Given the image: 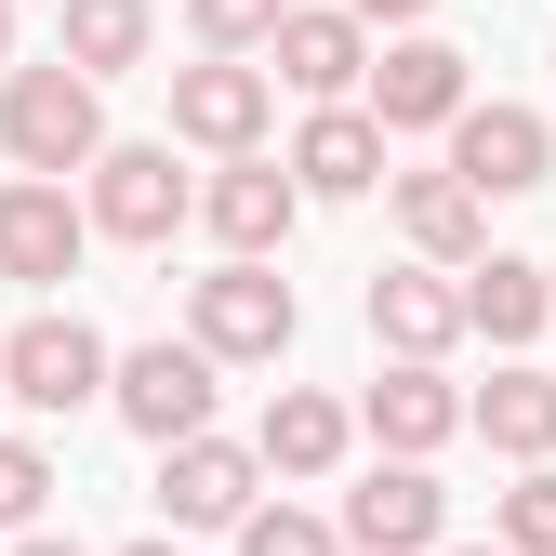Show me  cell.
Returning a JSON list of instances; mask_svg holds the SVG:
<instances>
[{
  "label": "cell",
  "mask_w": 556,
  "mask_h": 556,
  "mask_svg": "<svg viewBox=\"0 0 556 556\" xmlns=\"http://www.w3.org/2000/svg\"><path fill=\"white\" fill-rule=\"evenodd\" d=\"M0 160L14 173H93L106 160V80L93 66H0Z\"/></svg>",
  "instance_id": "6da1fadb"
},
{
  "label": "cell",
  "mask_w": 556,
  "mask_h": 556,
  "mask_svg": "<svg viewBox=\"0 0 556 556\" xmlns=\"http://www.w3.org/2000/svg\"><path fill=\"white\" fill-rule=\"evenodd\" d=\"M292 318H305V305H292V278H278L265 252H226V265L199 278V292H186V331L213 344L226 371H252V358H278V344H292Z\"/></svg>",
  "instance_id": "7a4b0ae2"
},
{
  "label": "cell",
  "mask_w": 556,
  "mask_h": 556,
  "mask_svg": "<svg viewBox=\"0 0 556 556\" xmlns=\"http://www.w3.org/2000/svg\"><path fill=\"white\" fill-rule=\"evenodd\" d=\"M213 371H226V358H213L199 331H186V344H132V358H119V384H106V410H119L132 438H160V451H173V438H199V425H213Z\"/></svg>",
  "instance_id": "3957f363"
},
{
  "label": "cell",
  "mask_w": 556,
  "mask_h": 556,
  "mask_svg": "<svg viewBox=\"0 0 556 556\" xmlns=\"http://www.w3.org/2000/svg\"><path fill=\"white\" fill-rule=\"evenodd\" d=\"M0 384H14V410H93L119 384V358H106L93 318H27L14 344H0Z\"/></svg>",
  "instance_id": "277c9868"
},
{
  "label": "cell",
  "mask_w": 556,
  "mask_h": 556,
  "mask_svg": "<svg viewBox=\"0 0 556 556\" xmlns=\"http://www.w3.org/2000/svg\"><path fill=\"white\" fill-rule=\"evenodd\" d=\"M265 477H278L265 451H239V438L199 425V438H173V451H160V517H173V530H239Z\"/></svg>",
  "instance_id": "5b68a950"
},
{
  "label": "cell",
  "mask_w": 556,
  "mask_h": 556,
  "mask_svg": "<svg viewBox=\"0 0 556 556\" xmlns=\"http://www.w3.org/2000/svg\"><path fill=\"white\" fill-rule=\"evenodd\" d=\"M80 239H93V213L66 199V173H14L0 186V278L53 292V278H80Z\"/></svg>",
  "instance_id": "8992f818"
},
{
  "label": "cell",
  "mask_w": 556,
  "mask_h": 556,
  "mask_svg": "<svg viewBox=\"0 0 556 556\" xmlns=\"http://www.w3.org/2000/svg\"><path fill=\"white\" fill-rule=\"evenodd\" d=\"M186 213H199V186L173 173V147H106V160H93V226H106V239L160 252Z\"/></svg>",
  "instance_id": "52a82bcc"
},
{
  "label": "cell",
  "mask_w": 556,
  "mask_h": 556,
  "mask_svg": "<svg viewBox=\"0 0 556 556\" xmlns=\"http://www.w3.org/2000/svg\"><path fill=\"white\" fill-rule=\"evenodd\" d=\"M265 66H278L305 106H344V93L371 80V14H344V0H331V14H305V0H292L278 40H265Z\"/></svg>",
  "instance_id": "ba28073f"
},
{
  "label": "cell",
  "mask_w": 556,
  "mask_h": 556,
  "mask_svg": "<svg viewBox=\"0 0 556 556\" xmlns=\"http://www.w3.org/2000/svg\"><path fill=\"white\" fill-rule=\"evenodd\" d=\"M265 106H278V66H239V53L173 66V132H186V147H213V160H239V147H252Z\"/></svg>",
  "instance_id": "9c48e42d"
},
{
  "label": "cell",
  "mask_w": 556,
  "mask_h": 556,
  "mask_svg": "<svg viewBox=\"0 0 556 556\" xmlns=\"http://www.w3.org/2000/svg\"><path fill=\"white\" fill-rule=\"evenodd\" d=\"M199 226H213L226 252H278V239L305 226V173H292V160H252V147H239L213 186H199Z\"/></svg>",
  "instance_id": "30bf717a"
},
{
  "label": "cell",
  "mask_w": 556,
  "mask_h": 556,
  "mask_svg": "<svg viewBox=\"0 0 556 556\" xmlns=\"http://www.w3.org/2000/svg\"><path fill=\"white\" fill-rule=\"evenodd\" d=\"M358 425H371V451H410V464H425V451H451V438L477 425V397H464L438 358H397V371L358 397Z\"/></svg>",
  "instance_id": "8fae6325"
},
{
  "label": "cell",
  "mask_w": 556,
  "mask_h": 556,
  "mask_svg": "<svg viewBox=\"0 0 556 556\" xmlns=\"http://www.w3.org/2000/svg\"><path fill=\"white\" fill-rule=\"evenodd\" d=\"M438 517H451V491H438L410 451H384L358 491H344V543H358V556H425V543H438Z\"/></svg>",
  "instance_id": "7c38bea8"
},
{
  "label": "cell",
  "mask_w": 556,
  "mask_h": 556,
  "mask_svg": "<svg viewBox=\"0 0 556 556\" xmlns=\"http://www.w3.org/2000/svg\"><path fill=\"white\" fill-rule=\"evenodd\" d=\"M477 318H464V265H384L371 278V344H397V358H451Z\"/></svg>",
  "instance_id": "4fadbf2b"
},
{
  "label": "cell",
  "mask_w": 556,
  "mask_h": 556,
  "mask_svg": "<svg viewBox=\"0 0 556 556\" xmlns=\"http://www.w3.org/2000/svg\"><path fill=\"white\" fill-rule=\"evenodd\" d=\"M464 106H477V80H464L451 40H384V66H371V119L384 132H451Z\"/></svg>",
  "instance_id": "5bb4252c"
},
{
  "label": "cell",
  "mask_w": 556,
  "mask_h": 556,
  "mask_svg": "<svg viewBox=\"0 0 556 556\" xmlns=\"http://www.w3.org/2000/svg\"><path fill=\"white\" fill-rule=\"evenodd\" d=\"M451 160L491 186V199H530V186L556 173V132H543V106L491 93V106H464V119H451Z\"/></svg>",
  "instance_id": "9a60e30c"
},
{
  "label": "cell",
  "mask_w": 556,
  "mask_h": 556,
  "mask_svg": "<svg viewBox=\"0 0 556 556\" xmlns=\"http://www.w3.org/2000/svg\"><path fill=\"white\" fill-rule=\"evenodd\" d=\"M397 226H410V252H425V265H477V252H491V186H477L464 160L397 173Z\"/></svg>",
  "instance_id": "2e32d148"
},
{
  "label": "cell",
  "mask_w": 556,
  "mask_h": 556,
  "mask_svg": "<svg viewBox=\"0 0 556 556\" xmlns=\"http://www.w3.org/2000/svg\"><path fill=\"white\" fill-rule=\"evenodd\" d=\"M384 147H397V132H384L371 106H318V119L292 132V173H305V199H371V186H384Z\"/></svg>",
  "instance_id": "e0dca14e"
},
{
  "label": "cell",
  "mask_w": 556,
  "mask_h": 556,
  "mask_svg": "<svg viewBox=\"0 0 556 556\" xmlns=\"http://www.w3.org/2000/svg\"><path fill=\"white\" fill-rule=\"evenodd\" d=\"M464 318L491 331V344H530V331L556 318V265H530V252H477V265H464Z\"/></svg>",
  "instance_id": "ac0fdd59"
},
{
  "label": "cell",
  "mask_w": 556,
  "mask_h": 556,
  "mask_svg": "<svg viewBox=\"0 0 556 556\" xmlns=\"http://www.w3.org/2000/svg\"><path fill=\"white\" fill-rule=\"evenodd\" d=\"M344 438H358V425H344V397H318V384H278L252 451H265L278 477H331V464H344Z\"/></svg>",
  "instance_id": "d6986e66"
},
{
  "label": "cell",
  "mask_w": 556,
  "mask_h": 556,
  "mask_svg": "<svg viewBox=\"0 0 556 556\" xmlns=\"http://www.w3.org/2000/svg\"><path fill=\"white\" fill-rule=\"evenodd\" d=\"M477 438L504 464H556V371H491L477 384Z\"/></svg>",
  "instance_id": "ffe728a7"
},
{
  "label": "cell",
  "mask_w": 556,
  "mask_h": 556,
  "mask_svg": "<svg viewBox=\"0 0 556 556\" xmlns=\"http://www.w3.org/2000/svg\"><path fill=\"white\" fill-rule=\"evenodd\" d=\"M147 0H66V27H53V53L66 66H93V80H119V66H147Z\"/></svg>",
  "instance_id": "44dd1931"
},
{
  "label": "cell",
  "mask_w": 556,
  "mask_h": 556,
  "mask_svg": "<svg viewBox=\"0 0 556 556\" xmlns=\"http://www.w3.org/2000/svg\"><path fill=\"white\" fill-rule=\"evenodd\" d=\"M239 556H344V530L305 517V504H252L239 517Z\"/></svg>",
  "instance_id": "7402d4cb"
},
{
  "label": "cell",
  "mask_w": 556,
  "mask_h": 556,
  "mask_svg": "<svg viewBox=\"0 0 556 556\" xmlns=\"http://www.w3.org/2000/svg\"><path fill=\"white\" fill-rule=\"evenodd\" d=\"M278 14H292V0H186V27L213 40V53H265V40H278Z\"/></svg>",
  "instance_id": "603a6c76"
},
{
  "label": "cell",
  "mask_w": 556,
  "mask_h": 556,
  "mask_svg": "<svg viewBox=\"0 0 556 556\" xmlns=\"http://www.w3.org/2000/svg\"><path fill=\"white\" fill-rule=\"evenodd\" d=\"M40 504H53V451L0 438V530H40Z\"/></svg>",
  "instance_id": "cb8c5ba5"
},
{
  "label": "cell",
  "mask_w": 556,
  "mask_h": 556,
  "mask_svg": "<svg viewBox=\"0 0 556 556\" xmlns=\"http://www.w3.org/2000/svg\"><path fill=\"white\" fill-rule=\"evenodd\" d=\"M504 543L517 556H556V464H530L517 491H504Z\"/></svg>",
  "instance_id": "d4e9b609"
},
{
  "label": "cell",
  "mask_w": 556,
  "mask_h": 556,
  "mask_svg": "<svg viewBox=\"0 0 556 556\" xmlns=\"http://www.w3.org/2000/svg\"><path fill=\"white\" fill-rule=\"evenodd\" d=\"M344 14H371V27H425L438 0H344Z\"/></svg>",
  "instance_id": "484cf974"
},
{
  "label": "cell",
  "mask_w": 556,
  "mask_h": 556,
  "mask_svg": "<svg viewBox=\"0 0 556 556\" xmlns=\"http://www.w3.org/2000/svg\"><path fill=\"white\" fill-rule=\"evenodd\" d=\"M14 556H80V543H53V530H14Z\"/></svg>",
  "instance_id": "4316f807"
},
{
  "label": "cell",
  "mask_w": 556,
  "mask_h": 556,
  "mask_svg": "<svg viewBox=\"0 0 556 556\" xmlns=\"http://www.w3.org/2000/svg\"><path fill=\"white\" fill-rule=\"evenodd\" d=\"M0 66H14V0H0Z\"/></svg>",
  "instance_id": "83f0119b"
},
{
  "label": "cell",
  "mask_w": 556,
  "mask_h": 556,
  "mask_svg": "<svg viewBox=\"0 0 556 556\" xmlns=\"http://www.w3.org/2000/svg\"><path fill=\"white\" fill-rule=\"evenodd\" d=\"M132 556H186V543H132Z\"/></svg>",
  "instance_id": "f1b7e54d"
},
{
  "label": "cell",
  "mask_w": 556,
  "mask_h": 556,
  "mask_svg": "<svg viewBox=\"0 0 556 556\" xmlns=\"http://www.w3.org/2000/svg\"><path fill=\"white\" fill-rule=\"evenodd\" d=\"M464 556H517V543H464Z\"/></svg>",
  "instance_id": "f546056e"
},
{
  "label": "cell",
  "mask_w": 556,
  "mask_h": 556,
  "mask_svg": "<svg viewBox=\"0 0 556 556\" xmlns=\"http://www.w3.org/2000/svg\"><path fill=\"white\" fill-rule=\"evenodd\" d=\"M0 410H14V384H0Z\"/></svg>",
  "instance_id": "4dcf8cb0"
}]
</instances>
